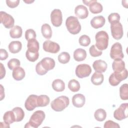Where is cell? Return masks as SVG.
<instances>
[{"mask_svg": "<svg viewBox=\"0 0 128 128\" xmlns=\"http://www.w3.org/2000/svg\"><path fill=\"white\" fill-rule=\"evenodd\" d=\"M46 115L42 110L34 112L30 118V120L26 124L24 128H38L44 120Z\"/></svg>", "mask_w": 128, "mask_h": 128, "instance_id": "obj_1", "label": "cell"}, {"mask_svg": "<svg viewBox=\"0 0 128 128\" xmlns=\"http://www.w3.org/2000/svg\"><path fill=\"white\" fill-rule=\"evenodd\" d=\"M95 39L96 46L98 50H103L106 49L108 44L109 37L106 32L101 30L98 32L96 34Z\"/></svg>", "mask_w": 128, "mask_h": 128, "instance_id": "obj_2", "label": "cell"}, {"mask_svg": "<svg viewBox=\"0 0 128 128\" xmlns=\"http://www.w3.org/2000/svg\"><path fill=\"white\" fill-rule=\"evenodd\" d=\"M66 26L68 32L72 34H78L81 30V25L76 16H68L66 20Z\"/></svg>", "mask_w": 128, "mask_h": 128, "instance_id": "obj_3", "label": "cell"}, {"mask_svg": "<svg viewBox=\"0 0 128 128\" xmlns=\"http://www.w3.org/2000/svg\"><path fill=\"white\" fill-rule=\"evenodd\" d=\"M69 104L68 98L65 96H62L53 100L50 104V106L54 111L61 112L64 110Z\"/></svg>", "mask_w": 128, "mask_h": 128, "instance_id": "obj_4", "label": "cell"}, {"mask_svg": "<svg viewBox=\"0 0 128 128\" xmlns=\"http://www.w3.org/2000/svg\"><path fill=\"white\" fill-rule=\"evenodd\" d=\"M110 56L114 60H122L124 58V55L122 52V46L120 42H116L112 46Z\"/></svg>", "mask_w": 128, "mask_h": 128, "instance_id": "obj_5", "label": "cell"}, {"mask_svg": "<svg viewBox=\"0 0 128 128\" xmlns=\"http://www.w3.org/2000/svg\"><path fill=\"white\" fill-rule=\"evenodd\" d=\"M75 72L76 76L78 78H82L90 75L92 72V68L88 64H82L77 66Z\"/></svg>", "mask_w": 128, "mask_h": 128, "instance_id": "obj_6", "label": "cell"}, {"mask_svg": "<svg viewBox=\"0 0 128 128\" xmlns=\"http://www.w3.org/2000/svg\"><path fill=\"white\" fill-rule=\"evenodd\" d=\"M128 104L123 103L114 111V116L118 120H122L128 117Z\"/></svg>", "mask_w": 128, "mask_h": 128, "instance_id": "obj_7", "label": "cell"}, {"mask_svg": "<svg viewBox=\"0 0 128 128\" xmlns=\"http://www.w3.org/2000/svg\"><path fill=\"white\" fill-rule=\"evenodd\" d=\"M0 22L6 28H12L14 24V20L13 17L5 12H0Z\"/></svg>", "mask_w": 128, "mask_h": 128, "instance_id": "obj_8", "label": "cell"}, {"mask_svg": "<svg viewBox=\"0 0 128 128\" xmlns=\"http://www.w3.org/2000/svg\"><path fill=\"white\" fill-rule=\"evenodd\" d=\"M50 20L52 25L56 27L61 26L62 22V13L59 9H54L50 14Z\"/></svg>", "mask_w": 128, "mask_h": 128, "instance_id": "obj_9", "label": "cell"}, {"mask_svg": "<svg viewBox=\"0 0 128 128\" xmlns=\"http://www.w3.org/2000/svg\"><path fill=\"white\" fill-rule=\"evenodd\" d=\"M111 34L114 38L118 40L122 38L124 32L122 24L120 22L110 24Z\"/></svg>", "mask_w": 128, "mask_h": 128, "instance_id": "obj_10", "label": "cell"}, {"mask_svg": "<svg viewBox=\"0 0 128 128\" xmlns=\"http://www.w3.org/2000/svg\"><path fill=\"white\" fill-rule=\"evenodd\" d=\"M42 47L44 51L52 54H56L60 50V46L58 43L49 40L44 42Z\"/></svg>", "mask_w": 128, "mask_h": 128, "instance_id": "obj_11", "label": "cell"}, {"mask_svg": "<svg viewBox=\"0 0 128 128\" xmlns=\"http://www.w3.org/2000/svg\"><path fill=\"white\" fill-rule=\"evenodd\" d=\"M38 96L35 94H30L26 98L25 103L24 106L26 110L28 111L33 110L38 106Z\"/></svg>", "mask_w": 128, "mask_h": 128, "instance_id": "obj_12", "label": "cell"}, {"mask_svg": "<svg viewBox=\"0 0 128 128\" xmlns=\"http://www.w3.org/2000/svg\"><path fill=\"white\" fill-rule=\"evenodd\" d=\"M74 14L79 18L84 19L88 16V12L86 6L80 4L76 7L74 9Z\"/></svg>", "mask_w": 128, "mask_h": 128, "instance_id": "obj_13", "label": "cell"}, {"mask_svg": "<svg viewBox=\"0 0 128 128\" xmlns=\"http://www.w3.org/2000/svg\"><path fill=\"white\" fill-rule=\"evenodd\" d=\"M92 67L96 72L102 73L106 72L108 65L106 62L102 60H95L92 64Z\"/></svg>", "mask_w": 128, "mask_h": 128, "instance_id": "obj_14", "label": "cell"}, {"mask_svg": "<svg viewBox=\"0 0 128 128\" xmlns=\"http://www.w3.org/2000/svg\"><path fill=\"white\" fill-rule=\"evenodd\" d=\"M86 102V98L84 95L81 94H74L72 98V103L76 108H82Z\"/></svg>", "mask_w": 128, "mask_h": 128, "instance_id": "obj_15", "label": "cell"}, {"mask_svg": "<svg viewBox=\"0 0 128 128\" xmlns=\"http://www.w3.org/2000/svg\"><path fill=\"white\" fill-rule=\"evenodd\" d=\"M106 22L105 18L102 16H98L94 17L90 20L92 26L96 29L102 27Z\"/></svg>", "mask_w": 128, "mask_h": 128, "instance_id": "obj_16", "label": "cell"}, {"mask_svg": "<svg viewBox=\"0 0 128 128\" xmlns=\"http://www.w3.org/2000/svg\"><path fill=\"white\" fill-rule=\"evenodd\" d=\"M40 62L43 68L47 72L52 70L55 66V62L53 58H44Z\"/></svg>", "mask_w": 128, "mask_h": 128, "instance_id": "obj_17", "label": "cell"}, {"mask_svg": "<svg viewBox=\"0 0 128 128\" xmlns=\"http://www.w3.org/2000/svg\"><path fill=\"white\" fill-rule=\"evenodd\" d=\"M12 75L15 80H21L25 76V71L22 67L18 66L13 70Z\"/></svg>", "mask_w": 128, "mask_h": 128, "instance_id": "obj_18", "label": "cell"}, {"mask_svg": "<svg viewBox=\"0 0 128 128\" xmlns=\"http://www.w3.org/2000/svg\"><path fill=\"white\" fill-rule=\"evenodd\" d=\"M86 52L82 48L76 49L74 52V58L77 62H81L86 59Z\"/></svg>", "mask_w": 128, "mask_h": 128, "instance_id": "obj_19", "label": "cell"}, {"mask_svg": "<svg viewBox=\"0 0 128 128\" xmlns=\"http://www.w3.org/2000/svg\"><path fill=\"white\" fill-rule=\"evenodd\" d=\"M8 50L12 54L18 53L22 48V42L20 41H12L8 44Z\"/></svg>", "mask_w": 128, "mask_h": 128, "instance_id": "obj_20", "label": "cell"}, {"mask_svg": "<svg viewBox=\"0 0 128 128\" xmlns=\"http://www.w3.org/2000/svg\"><path fill=\"white\" fill-rule=\"evenodd\" d=\"M112 68L114 72H122L125 69V63L122 60H114Z\"/></svg>", "mask_w": 128, "mask_h": 128, "instance_id": "obj_21", "label": "cell"}, {"mask_svg": "<svg viewBox=\"0 0 128 128\" xmlns=\"http://www.w3.org/2000/svg\"><path fill=\"white\" fill-rule=\"evenodd\" d=\"M28 50L31 52H38L39 43L36 38L30 39L28 40Z\"/></svg>", "mask_w": 128, "mask_h": 128, "instance_id": "obj_22", "label": "cell"}, {"mask_svg": "<svg viewBox=\"0 0 128 128\" xmlns=\"http://www.w3.org/2000/svg\"><path fill=\"white\" fill-rule=\"evenodd\" d=\"M52 88L57 92H62L65 88V84L60 79H56L52 82Z\"/></svg>", "mask_w": 128, "mask_h": 128, "instance_id": "obj_23", "label": "cell"}, {"mask_svg": "<svg viewBox=\"0 0 128 128\" xmlns=\"http://www.w3.org/2000/svg\"><path fill=\"white\" fill-rule=\"evenodd\" d=\"M104 76L102 73L95 72L91 77L92 82L96 86L100 85L104 82Z\"/></svg>", "mask_w": 128, "mask_h": 128, "instance_id": "obj_24", "label": "cell"}, {"mask_svg": "<svg viewBox=\"0 0 128 128\" xmlns=\"http://www.w3.org/2000/svg\"><path fill=\"white\" fill-rule=\"evenodd\" d=\"M22 28L18 26H14L10 30V35L13 38H18L22 36Z\"/></svg>", "mask_w": 128, "mask_h": 128, "instance_id": "obj_25", "label": "cell"}, {"mask_svg": "<svg viewBox=\"0 0 128 128\" xmlns=\"http://www.w3.org/2000/svg\"><path fill=\"white\" fill-rule=\"evenodd\" d=\"M41 32L43 36L46 39H50L52 36V30L48 24H44L41 27Z\"/></svg>", "mask_w": 128, "mask_h": 128, "instance_id": "obj_26", "label": "cell"}, {"mask_svg": "<svg viewBox=\"0 0 128 128\" xmlns=\"http://www.w3.org/2000/svg\"><path fill=\"white\" fill-rule=\"evenodd\" d=\"M89 7L90 12L94 14L100 13L103 10L102 5L100 3L98 2L96 0H94V2L89 6Z\"/></svg>", "mask_w": 128, "mask_h": 128, "instance_id": "obj_27", "label": "cell"}, {"mask_svg": "<svg viewBox=\"0 0 128 128\" xmlns=\"http://www.w3.org/2000/svg\"><path fill=\"white\" fill-rule=\"evenodd\" d=\"M37 102L38 107H44L49 104L50 99L48 96L42 94L38 96Z\"/></svg>", "mask_w": 128, "mask_h": 128, "instance_id": "obj_28", "label": "cell"}, {"mask_svg": "<svg viewBox=\"0 0 128 128\" xmlns=\"http://www.w3.org/2000/svg\"><path fill=\"white\" fill-rule=\"evenodd\" d=\"M15 116L16 122L22 121L24 116V112L23 110L20 107H16L12 110Z\"/></svg>", "mask_w": 128, "mask_h": 128, "instance_id": "obj_29", "label": "cell"}, {"mask_svg": "<svg viewBox=\"0 0 128 128\" xmlns=\"http://www.w3.org/2000/svg\"><path fill=\"white\" fill-rule=\"evenodd\" d=\"M3 120L4 122L8 124H10L15 122V116L12 110L6 112L3 116Z\"/></svg>", "mask_w": 128, "mask_h": 128, "instance_id": "obj_30", "label": "cell"}, {"mask_svg": "<svg viewBox=\"0 0 128 128\" xmlns=\"http://www.w3.org/2000/svg\"><path fill=\"white\" fill-rule=\"evenodd\" d=\"M94 116L97 121L102 122L106 117V112L104 110L99 108L96 110L94 114Z\"/></svg>", "mask_w": 128, "mask_h": 128, "instance_id": "obj_31", "label": "cell"}, {"mask_svg": "<svg viewBox=\"0 0 128 128\" xmlns=\"http://www.w3.org/2000/svg\"><path fill=\"white\" fill-rule=\"evenodd\" d=\"M68 88L72 92H76L80 89V84L77 80L72 79L69 81L68 83Z\"/></svg>", "mask_w": 128, "mask_h": 128, "instance_id": "obj_32", "label": "cell"}, {"mask_svg": "<svg viewBox=\"0 0 128 128\" xmlns=\"http://www.w3.org/2000/svg\"><path fill=\"white\" fill-rule=\"evenodd\" d=\"M120 98L122 100L128 99V86L127 84H123L120 88Z\"/></svg>", "mask_w": 128, "mask_h": 128, "instance_id": "obj_33", "label": "cell"}, {"mask_svg": "<svg viewBox=\"0 0 128 128\" xmlns=\"http://www.w3.org/2000/svg\"><path fill=\"white\" fill-rule=\"evenodd\" d=\"M70 54L66 52H61L58 56V62L63 64H65L68 63L70 60Z\"/></svg>", "mask_w": 128, "mask_h": 128, "instance_id": "obj_34", "label": "cell"}, {"mask_svg": "<svg viewBox=\"0 0 128 128\" xmlns=\"http://www.w3.org/2000/svg\"><path fill=\"white\" fill-rule=\"evenodd\" d=\"M26 56L28 60L32 62H34L38 59L39 53L38 52H31L26 50Z\"/></svg>", "mask_w": 128, "mask_h": 128, "instance_id": "obj_35", "label": "cell"}, {"mask_svg": "<svg viewBox=\"0 0 128 128\" xmlns=\"http://www.w3.org/2000/svg\"><path fill=\"white\" fill-rule=\"evenodd\" d=\"M113 73L115 78L120 82L124 80L128 77V70L126 68L122 72H114Z\"/></svg>", "mask_w": 128, "mask_h": 128, "instance_id": "obj_36", "label": "cell"}, {"mask_svg": "<svg viewBox=\"0 0 128 128\" xmlns=\"http://www.w3.org/2000/svg\"><path fill=\"white\" fill-rule=\"evenodd\" d=\"M78 42L80 45L82 46H87L90 43V39L88 36L86 34H83L80 37Z\"/></svg>", "mask_w": 128, "mask_h": 128, "instance_id": "obj_37", "label": "cell"}, {"mask_svg": "<svg viewBox=\"0 0 128 128\" xmlns=\"http://www.w3.org/2000/svg\"><path fill=\"white\" fill-rule=\"evenodd\" d=\"M120 18V16L118 13L112 12L108 16V20L111 24H116L119 22Z\"/></svg>", "mask_w": 128, "mask_h": 128, "instance_id": "obj_38", "label": "cell"}, {"mask_svg": "<svg viewBox=\"0 0 128 128\" xmlns=\"http://www.w3.org/2000/svg\"><path fill=\"white\" fill-rule=\"evenodd\" d=\"M20 64V62L19 60L17 58H12L8 62V66L10 70H12L14 68L19 66Z\"/></svg>", "mask_w": 128, "mask_h": 128, "instance_id": "obj_39", "label": "cell"}, {"mask_svg": "<svg viewBox=\"0 0 128 128\" xmlns=\"http://www.w3.org/2000/svg\"><path fill=\"white\" fill-rule=\"evenodd\" d=\"M89 52L90 56L92 57H97L102 54V51L98 50L95 45H92L89 49Z\"/></svg>", "mask_w": 128, "mask_h": 128, "instance_id": "obj_40", "label": "cell"}, {"mask_svg": "<svg viewBox=\"0 0 128 128\" xmlns=\"http://www.w3.org/2000/svg\"><path fill=\"white\" fill-rule=\"evenodd\" d=\"M36 33L35 31L32 29H28L25 32V38L27 40H28L30 39L36 38Z\"/></svg>", "mask_w": 128, "mask_h": 128, "instance_id": "obj_41", "label": "cell"}, {"mask_svg": "<svg viewBox=\"0 0 128 128\" xmlns=\"http://www.w3.org/2000/svg\"><path fill=\"white\" fill-rule=\"evenodd\" d=\"M36 73L38 74V75H40V76H42V75H44L45 74H46L47 73V71L42 66L41 64H40V62H39L36 65Z\"/></svg>", "mask_w": 128, "mask_h": 128, "instance_id": "obj_42", "label": "cell"}, {"mask_svg": "<svg viewBox=\"0 0 128 128\" xmlns=\"http://www.w3.org/2000/svg\"><path fill=\"white\" fill-rule=\"evenodd\" d=\"M104 127L105 128H120V126L119 124L116 123L114 122V121L108 120H107L105 122Z\"/></svg>", "mask_w": 128, "mask_h": 128, "instance_id": "obj_43", "label": "cell"}, {"mask_svg": "<svg viewBox=\"0 0 128 128\" xmlns=\"http://www.w3.org/2000/svg\"><path fill=\"white\" fill-rule=\"evenodd\" d=\"M108 82L112 86H118L120 82L114 76V73H112L108 78Z\"/></svg>", "mask_w": 128, "mask_h": 128, "instance_id": "obj_44", "label": "cell"}, {"mask_svg": "<svg viewBox=\"0 0 128 128\" xmlns=\"http://www.w3.org/2000/svg\"><path fill=\"white\" fill-rule=\"evenodd\" d=\"M6 3L7 6L10 8H14L16 7L20 3L19 0H6Z\"/></svg>", "mask_w": 128, "mask_h": 128, "instance_id": "obj_45", "label": "cell"}, {"mask_svg": "<svg viewBox=\"0 0 128 128\" xmlns=\"http://www.w3.org/2000/svg\"><path fill=\"white\" fill-rule=\"evenodd\" d=\"M8 56V54L6 50L4 49H0V59L1 60H6Z\"/></svg>", "mask_w": 128, "mask_h": 128, "instance_id": "obj_46", "label": "cell"}, {"mask_svg": "<svg viewBox=\"0 0 128 128\" xmlns=\"http://www.w3.org/2000/svg\"><path fill=\"white\" fill-rule=\"evenodd\" d=\"M0 79H2L4 78L6 75V70L4 67V66L2 63H0Z\"/></svg>", "mask_w": 128, "mask_h": 128, "instance_id": "obj_47", "label": "cell"}, {"mask_svg": "<svg viewBox=\"0 0 128 128\" xmlns=\"http://www.w3.org/2000/svg\"><path fill=\"white\" fill-rule=\"evenodd\" d=\"M0 90H1V93H0V100H2V99L4 98V90L3 88V86L2 85H0Z\"/></svg>", "mask_w": 128, "mask_h": 128, "instance_id": "obj_48", "label": "cell"}, {"mask_svg": "<svg viewBox=\"0 0 128 128\" xmlns=\"http://www.w3.org/2000/svg\"><path fill=\"white\" fill-rule=\"evenodd\" d=\"M94 0H82V2L84 4H85L86 5L88 6H89L92 3L94 2Z\"/></svg>", "mask_w": 128, "mask_h": 128, "instance_id": "obj_49", "label": "cell"}, {"mask_svg": "<svg viewBox=\"0 0 128 128\" xmlns=\"http://www.w3.org/2000/svg\"><path fill=\"white\" fill-rule=\"evenodd\" d=\"M24 2L26 4H30L32 2H33L34 0H24Z\"/></svg>", "mask_w": 128, "mask_h": 128, "instance_id": "obj_50", "label": "cell"}]
</instances>
